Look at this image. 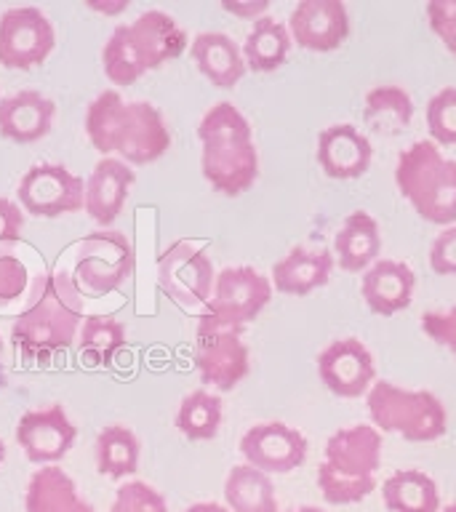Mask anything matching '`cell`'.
Returning <instances> with one entry per match:
<instances>
[{"instance_id":"6da1fadb","label":"cell","mask_w":456,"mask_h":512,"mask_svg":"<svg viewBox=\"0 0 456 512\" xmlns=\"http://www.w3.org/2000/svg\"><path fill=\"white\" fill-rule=\"evenodd\" d=\"M83 294L67 270L46 272L38 278L27 310L16 315L11 342L27 366H46L75 342L83 326Z\"/></svg>"},{"instance_id":"7a4b0ae2","label":"cell","mask_w":456,"mask_h":512,"mask_svg":"<svg viewBox=\"0 0 456 512\" xmlns=\"http://www.w3.org/2000/svg\"><path fill=\"white\" fill-rule=\"evenodd\" d=\"M86 134L104 158L118 152L128 166H147L163 158L171 147V134L160 110L150 102H123L110 88L88 104Z\"/></svg>"},{"instance_id":"3957f363","label":"cell","mask_w":456,"mask_h":512,"mask_svg":"<svg viewBox=\"0 0 456 512\" xmlns=\"http://www.w3.org/2000/svg\"><path fill=\"white\" fill-rule=\"evenodd\" d=\"M200 168L206 182L227 198H238L259 179V152L246 115L232 102H219L200 118Z\"/></svg>"},{"instance_id":"277c9868","label":"cell","mask_w":456,"mask_h":512,"mask_svg":"<svg viewBox=\"0 0 456 512\" xmlns=\"http://www.w3.org/2000/svg\"><path fill=\"white\" fill-rule=\"evenodd\" d=\"M382 464V432L371 424H352L326 440L318 464V491L328 504H360L376 488Z\"/></svg>"},{"instance_id":"5b68a950","label":"cell","mask_w":456,"mask_h":512,"mask_svg":"<svg viewBox=\"0 0 456 512\" xmlns=\"http://www.w3.org/2000/svg\"><path fill=\"white\" fill-rule=\"evenodd\" d=\"M395 184L424 222L456 224V160L430 139L414 142L398 155Z\"/></svg>"},{"instance_id":"8992f818","label":"cell","mask_w":456,"mask_h":512,"mask_svg":"<svg viewBox=\"0 0 456 512\" xmlns=\"http://www.w3.org/2000/svg\"><path fill=\"white\" fill-rule=\"evenodd\" d=\"M366 406L376 430L395 432L408 443H432L448 430L446 408L427 390H403L387 379H376Z\"/></svg>"},{"instance_id":"52a82bcc","label":"cell","mask_w":456,"mask_h":512,"mask_svg":"<svg viewBox=\"0 0 456 512\" xmlns=\"http://www.w3.org/2000/svg\"><path fill=\"white\" fill-rule=\"evenodd\" d=\"M136 267L131 240L118 230H96L78 243L72 280L80 294L104 296L118 291Z\"/></svg>"},{"instance_id":"ba28073f","label":"cell","mask_w":456,"mask_h":512,"mask_svg":"<svg viewBox=\"0 0 456 512\" xmlns=\"http://www.w3.org/2000/svg\"><path fill=\"white\" fill-rule=\"evenodd\" d=\"M272 299V280L264 278L254 267H224L214 280V291L200 315L219 328H238L259 315Z\"/></svg>"},{"instance_id":"9c48e42d","label":"cell","mask_w":456,"mask_h":512,"mask_svg":"<svg viewBox=\"0 0 456 512\" xmlns=\"http://www.w3.org/2000/svg\"><path fill=\"white\" fill-rule=\"evenodd\" d=\"M192 360L203 384L222 392L235 390L251 371V352L238 328H219L203 318L195 331Z\"/></svg>"},{"instance_id":"30bf717a","label":"cell","mask_w":456,"mask_h":512,"mask_svg":"<svg viewBox=\"0 0 456 512\" xmlns=\"http://www.w3.org/2000/svg\"><path fill=\"white\" fill-rule=\"evenodd\" d=\"M214 264L211 256L192 240H176L158 259L160 291L179 307H200L208 304L214 291Z\"/></svg>"},{"instance_id":"8fae6325","label":"cell","mask_w":456,"mask_h":512,"mask_svg":"<svg viewBox=\"0 0 456 512\" xmlns=\"http://www.w3.org/2000/svg\"><path fill=\"white\" fill-rule=\"evenodd\" d=\"M19 203L38 219L75 214L86 208V184L62 163H35L19 182Z\"/></svg>"},{"instance_id":"7c38bea8","label":"cell","mask_w":456,"mask_h":512,"mask_svg":"<svg viewBox=\"0 0 456 512\" xmlns=\"http://www.w3.org/2000/svg\"><path fill=\"white\" fill-rule=\"evenodd\" d=\"M54 24L35 6L8 8L0 16V64L6 70H32L54 51Z\"/></svg>"},{"instance_id":"4fadbf2b","label":"cell","mask_w":456,"mask_h":512,"mask_svg":"<svg viewBox=\"0 0 456 512\" xmlns=\"http://www.w3.org/2000/svg\"><path fill=\"white\" fill-rule=\"evenodd\" d=\"M240 454L246 464L267 475H286L307 459V440L286 422H262L248 427L240 438Z\"/></svg>"},{"instance_id":"5bb4252c","label":"cell","mask_w":456,"mask_h":512,"mask_svg":"<svg viewBox=\"0 0 456 512\" xmlns=\"http://www.w3.org/2000/svg\"><path fill=\"white\" fill-rule=\"evenodd\" d=\"M318 376L336 398H360L376 382L374 355L355 336L334 339L318 355Z\"/></svg>"},{"instance_id":"9a60e30c","label":"cell","mask_w":456,"mask_h":512,"mask_svg":"<svg viewBox=\"0 0 456 512\" xmlns=\"http://www.w3.org/2000/svg\"><path fill=\"white\" fill-rule=\"evenodd\" d=\"M288 35L304 51H336L350 38V11L342 0H299L288 16Z\"/></svg>"},{"instance_id":"2e32d148","label":"cell","mask_w":456,"mask_h":512,"mask_svg":"<svg viewBox=\"0 0 456 512\" xmlns=\"http://www.w3.org/2000/svg\"><path fill=\"white\" fill-rule=\"evenodd\" d=\"M75 435V424L56 403L40 411H27L16 424V443L24 448V456L32 464H54L64 459L70 454Z\"/></svg>"},{"instance_id":"e0dca14e","label":"cell","mask_w":456,"mask_h":512,"mask_svg":"<svg viewBox=\"0 0 456 512\" xmlns=\"http://www.w3.org/2000/svg\"><path fill=\"white\" fill-rule=\"evenodd\" d=\"M374 150L366 134L350 123H336L320 131L318 136V163L323 174L339 182L360 179L371 168Z\"/></svg>"},{"instance_id":"ac0fdd59","label":"cell","mask_w":456,"mask_h":512,"mask_svg":"<svg viewBox=\"0 0 456 512\" xmlns=\"http://www.w3.org/2000/svg\"><path fill=\"white\" fill-rule=\"evenodd\" d=\"M416 291V275L406 262L398 259H376L360 280L363 302L374 315L390 318L411 304Z\"/></svg>"},{"instance_id":"d6986e66","label":"cell","mask_w":456,"mask_h":512,"mask_svg":"<svg viewBox=\"0 0 456 512\" xmlns=\"http://www.w3.org/2000/svg\"><path fill=\"white\" fill-rule=\"evenodd\" d=\"M134 182L136 174L128 163L118 158H102L86 182V214L107 230L126 206Z\"/></svg>"},{"instance_id":"ffe728a7","label":"cell","mask_w":456,"mask_h":512,"mask_svg":"<svg viewBox=\"0 0 456 512\" xmlns=\"http://www.w3.org/2000/svg\"><path fill=\"white\" fill-rule=\"evenodd\" d=\"M128 35L144 70H158L171 59H179L187 48V32L176 24L174 16L163 11H144L128 24Z\"/></svg>"},{"instance_id":"44dd1931","label":"cell","mask_w":456,"mask_h":512,"mask_svg":"<svg viewBox=\"0 0 456 512\" xmlns=\"http://www.w3.org/2000/svg\"><path fill=\"white\" fill-rule=\"evenodd\" d=\"M336 259L326 248L294 246L272 267V288L286 296H307L328 286Z\"/></svg>"},{"instance_id":"7402d4cb","label":"cell","mask_w":456,"mask_h":512,"mask_svg":"<svg viewBox=\"0 0 456 512\" xmlns=\"http://www.w3.org/2000/svg\"><path fill=\"white\" fill-rule=\"evenodd\" d=\"M56 104L40 91H19L0 99V136L16 144H32L48 136Z\"/></svg>"},{"instance_id":"603a6c76","label":"cell","mask_w":456,"mask_h":512,"mask_svg":"<svg viewBox=\"0 0 456 512\" xmlns=\"http://www.w3.org/2000/svg\"><path fill=\"white\" fill-rule=\"evenodd\" d=\"M192 62L198 67L211 86L216 88H235L240 78L246 75V59H243V48L224 32H200L195 35L190 46Z\"/></svg>"},{"instance_id":"cb8c5ba5","label":"cell","mask_w":456,"mask_h":512,"mask_svg":"<svg viewBox=\"0 0 456 512\" xmlns=\"http://www.w3.org/2000/svg\"><path fill=\"white\" fill-rule=\"evenodd\" d=\"M382 230L374 216L366 211H352L334 235V259L339 270L366 272L379 259Z\"/></svg>"},{"instance_id":"d4e9b609","label":"cell","mask_w":456,"mask_h":512,"mask_svg":"<svg viewBox=\"0 0 456 512\" xmlns=\"http://www.w3.org/2000/svg\"><path fill=\"white\" fill-rule=\"evenodd\" d=\"M27 512H96L94 504L80 499L75 480L56 464L32 472L24 494Z\"/></svg>"},{"instance_id":"484cf974","label":"cell","mask_w":456,"mask_h":512,"mask_svg":"<svg viewBox=\"0 0 456 512\" xmlns=\"http://www.w3.org/2000/svg\"><path fill=\"white\" fill-rule=\"evenodd\" d=\"M224 502L230 512H280L272 478L251 464H238L227 472Z\"/></svg>"},{"instance_id":"4316f807","label":"cell","mask_w":456,"mask_h":512,"mask_svg":"<svg viewBox=\"0 0 456 512\" xmlns=\"http://www.w3.org/2000/svg\"><path fill=\"white\" fill-rule=\"evenodd\" d=\"M384 507L390 512H440V491L424 470H398L382 483Z\"/></svg>"},{"instance_id":"83f0119b","label":"cell","mask_w":456,"mask_h":512,"mask_svg":"<svg viewBox=\"0 0 456 512\" xmlns=\"http://www.w3.org/2000/svg\"><path fill=\"white\" fill-rule=\"evenodd\" d=\"M291 35L283 22H278L275 16H262L256 19L251 32L246 35L243 43V59L251 72H275L280 70L288 59L291 51Z\"/></svg>"},{"instance_id":"f1b7e54d","label":"cell","mask_w":456,"mask_h":512,"mask_svg":"<svg viewBox=\"0 0 456 512\" xmlns=\"http://www.w3.org/2000/svg\"><path fill=\"white\" fill-rule=\"evenodd\" d=\"M414 120V102L406 88L376 86L363 102V123L379 136L403 134Z\"/></svg>"},{"instance_id":"f546056e","label":"cell","mask_w":456,"mask_h":512,"mask_svg":"<svg viewBox=\"0 0 456 512\" xmlns=\"http://www.w3.org/2000/svg\"><path fill=\"white\" fill-rule=\"evenodd\" d=\"M126 347V326L112 315H88L78 334L80 358L88 366H112Z\"/></svg>"},{"instance_id":"4dcf8cb0","label":"cell","mask_w":456,"mask_h":512,"mask_svg":"<svg viewBox=\"0 0 456 512\" xmlns=\"http://www.w3.org/2000/svg\"><path fill=\"white\" fill-rule=\"evenodd\" d=\"M96 467L112 480L134 475L139 467V438L123 424H110L96 435Z\"/></svg>"},{"instance_id":"1f68e13d","label":"cell","mask_w":456,"mask_h":512,"mask_svg":"<svg viewBox=\"0 0 456 512\" xmlns=\"http://www.w3.org/2000/svg\"><path fill=\"white\" fill-rule=\"evenodd\" d=\"M222 398L208 390H195L184 395L176 411V427L187 440H211L222 427Z\"/></svg>"},{"instance_id":"d6a6232c","label":"cell","mask_w":456,"mask_h":512,"mask_svg":"<svg viewBox=\"0 0 456 512\" xmlns=\"http://www.w3.org/2000/svg\"><path fill=\"white\" fill-rule=\"evenodd\" d=\"M102 64L104 75L115 83V86H131L136 80L142 78L144 64L136 54L134 43H131V35H128V24H118L112 30L110 40L104 43L102 51Z\"/></svg>"},{"instance_id":"836d02e7","label":"cell","mask_w":456,"mask_h":512,"mask_svg":"<svg viewBox=\"0 0 456 512\" xmlns=\"http://www.w3.org/2000/svg\"><path fill=\"white\" fill-rule=\"evenodd\" d=\"M427 131L440 147H456V86L440 88L427 102Z\"/></svg>"},{"instance_id":"e575fe53","label":"cell","mask_w":456,"mask_h":512,"mask_svg":"<svg viewBox=\"0 0 456 512\" xmlns=\"http://www.w3.org/2000/svg\"><path fill=\"white\" fill-rule=\"evenodd\" d=\"M30 286V270L16 254L6 246H0V312H6L27 294Z\"/></svg>"},{"instance_id":"d590c367","label":"cell","mask_w":456,"mask_h":512,"mask_svg":"<svg viewBox=\"0 0 456 512\" xmlns=\"http://www.w3.org/2000/svg\"><path fill=\"white\" fill-rule=\"evenodd\" d=\"M110 512H168V504L160 491L144 483V480H131L126 486L115 491V502Z\"/></svg>"},{"instance_id":"8d00e7d4","label":"cell","mask_w":456,"mask_h":512,"mask_svg":"<svg viewBox=\"0 0 456 512\" xmlns=\"http://www.w3.org/2000/svg\"><path fill=\"white\" fill-rule=\"evenodd\" d=\"M427 22L440 43L456 56V0H430Z\"/></svg>"},{"instance_id":"74e56055","label":"cell","mask_w":456,"mask_h":512,"mask_svg":"<svg viewBox=\"0 0 456 512\" xmlns=\"http://www.w3.org/2000/svg\"><path fill=\"white\" fill-rule=\"evenodd\" d=\"M422 331L430 336L432 342L446 347L456 358V304L448 310L424 312L422 315Z\"/></svg>"},{"instance_id":"f35d334b","label":"cell","mask_w":456,"mask_h":512,"mask_svg":"<svg viewBox=\"0 0 456 512\" xmlns=\"http://www.w3.org/2000/svg\"><path fill=\"white\" fill-rule=\"evenodd\" d=\"M430 270L443 278H456V224L446 227L432 240Z\"/></svg>"},{"instance_id":"ab89813d","label":"cell","mask_w":456,"mask_h":512,"mask_svg":"<svg viewBox=\"0 0 456 512\" xmlns=\"http://www.w3.org/2000/svg\"><path fill=\"white\" fill-rule=\"evenodd\" d=\"M24 230V214L14 200L0 198V246H14L19 243Z\"/></svg>"},{"instance_id":"60d3db41","label":"cell","mask_w":456,"mask_h":512,"mask_svg":"<svg viewBox=\"0 0 456 512\" xmlns=\"http://www.w3.org/2000/svg\"><path fill=\"white\" fill-rule=\"evenodd\" d=\"M222 8L227 14H235L240 19H262L267 16V8H270V0H248V3H240V0H222Z\"/></svg>"},{"instance_id":"b9f144b4","label":"cell","mask_w":456,"mask_h":512,"mask_svg":"<svg viewBox=\"0 0 456 512\" xmlns=\"http://www.w3.org/2000/svg\"><path fill=\"white\" fill-rule=\"evenodd\" d=\"M86 6L104 16H118L123 14L131 3H128V0H86Z\"/></svg>"},{"instance_id":"7bdbcfd3","label":"cell","mask_w":456,"mask_h":512,"mask_svg":"<svg viewBox=\"0 0 456 512\" xmlns=\"http://www.w3.org/2000/svg\"><path fill=\"white\" fill-rule=\"evenodd\" d=\"M182 512H230L227 507H222V504L216 502H198V504H190L187 510Z\"/></svg>"},{"instance_id":"ee69618b","label":"cell","mask_w":456,"mask_h":512,"mask_svg":"<svg viewBox=\"0 0 456 512\" xmlns=\"http://www.w3.org/2000/svg\"><path fill=\"white\" fill-rule=\"evenodd\" d=\"M286 512H326L323 507H315V504H302V507H291Z\"/></svg>"},{"instance_id":"f6af8a7d","label":"cell","mask_w":456,"mask_h":512,"mask_svg":"<svg viewBox=\"0 0 456 512\" xmlns=\"http://www.w3.org/2000/svg\"><path fill=\"white\" fill-rule=\"evenodd\" d=\"M6 462V443H3V440H0V464Z\"/></svg>"},{"instance_id":"bcb514c9","label":"cell","mask_w":456,"mask_h":512,"mask_svg":"<svg viewBox=\"0 0 456 512\" xmlns=\"http://www.w3.org/2000/svg\"><path fill=\"white\" fill-rule=\"evenodd\" d=\"M440 512H456V502L446 504V507H440Z\"/></svg>"},{"instance_id":"7dc6e473","label":"cell","mask_w":456,"mask_h":512,"mask_svg":"<svg viewBox=\"0 0 456 512\" xmlns=\"http://www.w3.org/2000/svg\"><path fill=\"white\" fill-rule=\"evenodd\" d=\"M0 350H3V342H0Z\"/></svg>"}]
</instances>
